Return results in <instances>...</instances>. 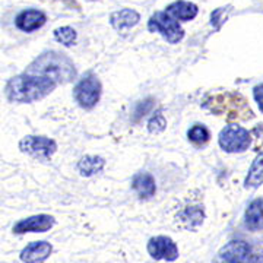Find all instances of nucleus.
I'll list each match as a JSON object with an SVG mask.
<instances>
[{"label": "nucleus", "instance_id": "412c9836", "mask_svg": "<svg viewBox=\"0 0 263 263\" xmlns=\"http://www.w3.org/2000/svg\"><path fill=\"white\" fill-rule=\"evenodd\" d=\"M167 122H165V117L162 116V113H157L148 123V130L151 133H160L165 129Z\"/></svg>", "mask_w": 263, "mask_h": 263}, {"label": "nucleus", "instance_id": "6ab92c4d", "mask_svg": "<svg viewBox=\"0 0 263 263\" xmlns=\"http://www.w3.org/2000/svg\"><path fill=\"white\" fill-rule=\"evenodd\" d=\"M54 38L60 44H63L66 47H70L76 43L78 34H76L75 29L70 28V27H62V28H57L54 31Z\"/></svg>", "mask_w": 263, "mask_h": 263}, {"label": "nucleus", "instance_id": "39448f33", "mask_svg": "<svg viewBox=\"0 0 263 263\" xmlns=\"http://www.w3.org/2000/svg\"><path fill=\"white\" fill-rule=\"evenodd\" d=\"M250 133L249 130H246L245 127L237 126V124H231L224 127L219 136H218V143L226 152H243L249 146H250Z\"/></svg>", "mask_w": 263, "mask_h": 263}, {"label": "nucleus", "instance_id": "ddd939ff", "mask_svg": "<svg viewBox=\"0 0 263 263\" xmlns=\"http://www.w3.org/2000/svg\"><path fill=\"white\" fill-rule=\"evenodd\" d=\"M245 224L249 230H262L263 228V197H257L249 205L245 214Z\"/></svg>", "mask_w": 263, "mask_h": 263}, {"label": "nucleus", "instance_id": "dca6fc26", "mask_svg": "<svg viewBox=\"0 0 263 263\" xmlns=\"http://www.w3.org/2000/svg\"><path fill=\"white\" fill-rule=\"evenodd\" d=\"M205 218V212L202 206H187L181 211L179 215L180 222L183 227H186L187 230H195L199 226H202Z\"/></svg>", "mask_w": 263, "mask_h": 263}, {"label": "nucleus", "instance_id": "0eeeda50", "mask_svg": "<svg viewBox=\"0 0 263 263\" xmlns=\"http://www.w3.org/2000/svg\"><path fill=\"white\" fill-rule=\"evenodd\" d=\"M146 249H148V253L151 254V257L155 260L174 262L179 259V247L167 235L152 237L148 241Z\"/></svg>", "mask_w": 263, "mask_h": 263}, {"label": "nucleus", "instance_id": "a211bd4d", "mask_svg": "<svg viewBox=\"0 0 263 263\" xmlns=\"http://www.w3.org/2000/svg\"><path fill=\"white\" fill-rule=\"evenodd\" d=\"M263 183V151L254 158L249 174L246 177V187L256 189Z\"/></svg>", "mask_w": 263, "mask_h": 263}, {"label": "nucleus", "instance_id": "423d86ee", "mask_svg": "<svg viewBox=\"0 0 263 263\" xmlns=\"http://www.w3.org/2000/svg\"><path fill=\"white\" fill-rule=\"evenodd\" d=\"M19 149L38 161H48L57 151V143L46 136H25L19 142Z\"/></svg>", "mask_w": 263, "mask_h": 263}, {"label": "nucleus", "instance_id": "9d476101", "mask_svg": "<svg viewBox=\"0 0 263 263\" xmlns=\"http://www.w3.org/2000/svg\"><path fill=\"white\" fill-rule=\"evenodd\" d=\"M53 246L47 241H32L24 247L19 257L24 263H43L50 257Z\"/></svg>", "mask_w": 263, "mask_h": 263}, {"label": "nucleus", "instance_id": "f8f14e48", "mask_svg": "<svg viewBox=\"0 0 263 263\" xmlns=\"http://www.w3.org/2000/svg\"><path fill=\"white\" fill-rule=\"evenodd\" d=\"M165 12L170 13L174 19H177V21H184V22H187V21H192V19L196 18L199 9H197L196 5L192 3V2L177 0V2H174V3H171Z\"/></svg>", "mask_w": 263, "mask_h": 263}, {"label": "nucleus", "instance_id": "f257e3e1", "mask_svg": "<svg viewBox=\"0 0 263 263\" xmlns=\"http://www.w3.org/2000/svg\"><path fill=\"white\" fill-rule=\"evenodd\" d=\"M56 86V82L50 78L25 72L10 79L6 84L5 94L12 103H35L51 94Z\"/></svg>", "mask_w": 263, "mask_h": 263}, {"label": "nucleus", "instance_id": "9b49d317", "mask_svg": "<svg viewBox=\"0 0 263 263\" xmlns=\"http://www.w3.org/2000/svg\"><path fill=\"white\" fill-rule=\"evenodd\" d=\"M46 15L37 9H27L22 10L19 13L16 19H15V24L21 31L24 32H32V31H37L40 29L44 24H46Z\"/></svg>", "mask_w": 263, "mask_h": 263}, {"label": "nucleus", "instance_id": "20e7f679", "mask_svg": "<svg viewBox=\"0 0 263 263\" xmlns=\"http://www.w3.org/2000/svg\"><path fill=\"white\" fill-rule=\"evenodd\" d=\"M73 97H75L76 103L85 110L94 108L101 97V82L98 81L97 76L88 73L76 84Z\"/></svg>", "mask_w": 263, "mask_h": 263}, {"label": "nucleus", "instance_id": "4468645a", "mask_svg": "<svg viewBox=\"0 0 263 263\" xmlns=\"http://www.w3.org/2000/svg\"><path fill=\"white\" fill-rule=\"evenodd\" d=\"M132 187L136 192V195L142 199H149L155 195L157 186H155V180L151 176L149 173H139L133 177L132 181Z\"/></svg>", "mask_w": 263, "mask_h": 263}, {"label": "nucleus", "instance_id": "7ed1b4c3", "mask_svg": "<svg viewBox=\"0 0 263 263\" xmlns=\"http://www.w3.org/2000/svg\"><path fill=\"white\" fill-rule=\"evenodd\" d=\"M151 32H160L171 44H177L184 37V31L180 27L179 21L167 12H155L148 22Z\"/></svg>", "mask_w": 263, "mask_h": 263}, {"label": "nucleus", "instance_id": "f3484780", "mask_svg": "<svg viewBox=\"0 0 263 263\" xmlns=\"http://www.w3.org/2000/svg\"><path fill=\"white\" fill-rule=\"evenodd\" d=\"M104 165H105L104 158L97 157V155H88V157H84L82 160L79 161L78 170H79V173L84 177H91V176H94L97 173L103 171Z\"/></svg>", "mask_w": 263, "mask_h": 263}, {"label": "nucleus", "instance_id": "1a4fd4ad", "mask_svg": "<svg viewBox=\"0 0 263 263\" xmlns=\"http://www.w3.org/2000/svg\"><path fill=\"white\" fill-rule=\"evenodd\" d=\"M56 224L54 218L47 214L24 218L13 227V233L16 234H25V233H46L50 231Z\"/></svg>", "mask_w": 263, "mask_h": 263}, {"label": "nucleus", "instance_id": "4be33fe9", "mask_svg": "<svg viewBox=\"0 0 263 263\" xmlns=\"http://www.w3.org/2000/svg\"><path fill=\"white\" fill-rule=\"evenodd\" d=\"M253 97L254 100H256V103H257V105H259V110L263 113V84L254 86Z\"/></svg>", "mask_w": 263, "mask_h": 263}, {"label": "nucleus", "instance_id": "6e6552de", "mask_svg": "<svg viewBox=\"0 0 263 263\" xmlns=\"http://www.w3.org/2000/svg\"><path fill=\"white\" fill-rule=\"evenodd\" d=\"M252 247L245 241H230L216 254L212 263H250Z\"/></svg>", "mask_w": 263, "mask_h": 263}, {"label": "nucleus", "instance_id": "f03ea898", "mask_svg": "<svg viewBox=\"0 0 263 263\" xmlns=\"http://www.w3.org/2000/svg\"><path fill=\"white\" fill-rule=\"evenodd\" d=\"M28 73L46 76L59 84H67L75 79L76 69L72 60L59 51H46L38 56L27 69Z\"/></svg>", "mask_w": 263, "mask_h": 263}, {"label": "nucleus", "instance_id": "aec40b11", "mask_svg": "<svg viewBox=\"0 0 263 263\" xmlns=\"http://www.w3.org/2000/svg\"><path fill=\"white\" fill-rule=\"evenodd\" d=\"M187 136L190 141L197 145L206 143L209 141V130L203 124H195L190 130L187 132Z\"/></svg>", "mask_w": 263, "mask_h": 263}, {"label": "nucleus", "instance_id": "b1692460", "mask_svg": "<svg viewBox=\"0 0 263 263\" xmlns=\"http://www.w3.org/2000/svg\"><path fill=\"white\" fill-rule=\"evenodd\" d=\"M250 263H263V249H260V250H256V252L252 253Z\"/></svg>", "mask_w": 263, "mask_h": 263}, {"label": "nucleus", "instance_id": "5701e85b", "mask_svg": "<svg viewBox=\"0 0 263 263\" xmlns=\"http://www.w3.org/2000/svg\"><path fill=\"white\" fill-rule=\"evenodd\" d=\"M151 107H152V103H151V100H146V101H145L143 104H139V107L136 108V113H135L136 116H135V117H136V119L142 117L143 114H146L148 111H149Z\"/></svg>", "mask_w": 263, "mask_h": 263}, {"label": "nucleus", "instance_id": "2eb2a0df", "mask_svg": "<svg viewBox=\"0 0 263 263\" xmlns=\"http://www.w3.org/2000/svg\"><path fill=\"white\" fill-rule=\"evenodd\" d=\"M139 19H141V16H139V13L136 10L122 9L111 13L110 22H111L113 28L123 31V29H129L132 27H135L139 22Z\"/></svg>", "mask_w": 263, "mask_h": 263}]
</instances>
